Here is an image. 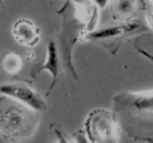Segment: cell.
<instances>
[{
    "label": "cell",
    "mask_w": 153,
    "mask_h": 143,
    "mask_svg": "<svg viewBox=\"0 0 153 143\" xmlns=\"http://www.w3.org/2000/svg\"><path fill=\"white\" fill-rule=\"evenodd\" d=\"M40 113L22 103L1 95L0 98V135L10 142L25 141L35 133Z\"/></svg>",
    "instance_id": "cell-1"
},
{
    "label": "cell",
    "mask_w": 153,
    "mask_h": 143,
    "mask_svg": "<svg viewBox=\"0 0 153 143\" xmlns=\"http://www.w3.org/2000/svg\"><path fill=\"white\" fill-rule=\"evenodd\" d=\"M85 131L92 142H117L120 137L116 116L105 110H96L90 113L85 122Z\"/></svg>",
    "instance_id": "cell-2"
},
{
    "label": "cell",
    "mask_w": 153,
    "mask_h": 143,
    "mask_svg": "<svg viewBox=\"0 0 153 143\" xmlns=\"http://www.w3.org/2000/svg\"><path fill=\"white\" fill-rule=\"evenodd\" d=\"M0 91L1 95L10 97L40 113L48 109L47 104L43 97L24 83H3L1 85Z\"/></svg>",
    "instance_id": "cell-3"
},
{
    "label": "cell",
    "mask_w": 153,
    "mask_h": 143,
    "mask_svg": "<svg viewBox=\"0 0 153 143\" xmlns=\"http://www.w3.org/2000/svg\"><path fill=\"white\" fill-rule=\"evenodd\" d=\"M119 110L136 112L153 116V89L141 92H123L113 98Z\"/></svg>",
    "instance_id": "cell-4"
},
{
    "label": "cell",
    "mask_w": 153,
    "mask_h": 143,
    "mask_svg": "<svg viewBox=\"0 0 153 143\" xmlns=\"http://www.w3.org/2000/svg\"><path fill=\"white\" fill-rule=\"evenodd\" d=\"M140 27V22L132 21L126 23L115 24L97 31H91L87 36L89 39L94 40H118L137 32Z\"/></svg>",
    "instance_id": "cell-5"
},
{
    "label": "cell",
    "mask_w": 153,
    "mask_h": 143,
    "mask_svg": "<svg viewBox=\"0 0 153 143\" xmlns=\"http://www.w3.org/2000/svg\"><path fill=\"white\" fill-rule=\"evenodd\" d=\"M13 34L19 43L33 47L40 40V30L28 19H20L13 26Z\"/></svg>",
    "instance_id": "cell-6"
},
{
    "label": "cell",
    "mask_w": 153,
    "mask_h": 143,
    "mask_svg": "<svg viewBox=\"0 0 153 143\" xmlns=\"http://www.w3.org/2000/svg\"><path fill=\"white\" fill-rule=\"evenodd\" d=\"M47 70L52 76V86H51L49 90L52 89L55 83L58 80V77L60 74V70H61V66H60V58L58 55V49L56 47L55 41L49 40L48 42L47 47H46V59L44 63L41 66V67L37 69L35 71H41V70Z\"/></svg>",
    "instance_id": "cell-7"
},
{
    "label": "cell",
    "mask_w": 153,
    "mask_h": 143,
    "mask_svg": "<svg viewBox=\"0 0 153 143\" xmlns=\"http://www.w3.org/2000/svg\"><path fill=\"white\" fill-rule=\"evenodd\" d=\"M73 1L77 6L79 16L88 20L87 30L88 31H95L98 19V6L93 0H73Z\"/></svg>",
    "instance_id": "cell-8"
},
{
    "label": "cell",
    "mask_w": 153,
    "mask_h": 143,
    "mask_svg": "<svg viewBox=\"0 0 153 143\" xmlns=\"http://www.w3.org/2000/svg\"><path fill=\"white\" fill-rule=\"evenodd\" d=\"M22 66V61L20 57L15 53L8 54L3 60V67L7 72L14 74L19 72Z\"/></svg>",
    "instance_id": "cell-9"
},
{
    "label": "cell",
    "mask_w": 153,
    "mask_h": 143,
    "mask_svg": "<svg viewBox=\"0 0 153 143\" xmlns=\"http://www.w3.org/2000/svg\"><path fill=\"white\" fill-rule=\"evenodd\" d=\"M137 7L136 0H118L116 4V10L120 16H131Z\"/></svg>",
    "instance_id": "cell-10"
},
{
    "label": "cell",
    "mask_w": 153,
    "mask_h": 143,
    "mask_svg": "<svg viewBox=\"0 0 153 143\" xmlns=\"http://www.w3.org/2000/svg\"><path fill=\"white\" fill-rule=\"evenodd\" d=\"M94 2L101 9H104L107 6L109 0H93Z\"/></svg>",
    "instance_id": "cell-11"
},
{
    "label": "cell",
    "mask_w": 153,
    "mask_h": 143,
    "mask_svg": "<svg viewBox=\"0 0 153 143\" xmlns=\"http://www.w3.org/2000/svg\"><path fill=\"white\" fill-rule=\"evenodd\" d=\"M148 22L150 25V27L153 29V13H149L147 15Z\"/></svg>",
    "instance_id": "cell-12"
},
{
    "label": "cell",
    "mask_w": 153,
    "mask_h": 143,
    "mask_svg": "<svg viewBox=\"0 0 153 143\" xmlns=\"http://www.w3.org/2000/svg\"><path fill=\"white\" fill-rule=\"evenodd\" d=\"M34 55L32 52H28V54L26 55V60H31L34 58Z\"/></svg>",
    "instance_id": "cell-13"
},
{
    "label": "cell",
    "mask_w": 153,
    "mask_h": 143,
    "mask_svg": "<svg viewBox=\"0 0 153 143\" xmlns=\"http://www.w3.org/2000/svg\"><path fill=\"white\" fill-rule=\"evenodd\" d=\"M150 1H151V2H152V4H153V0H150Z\"/></svg>",
    "instance_id": "cell-14"
}]
</instances>
